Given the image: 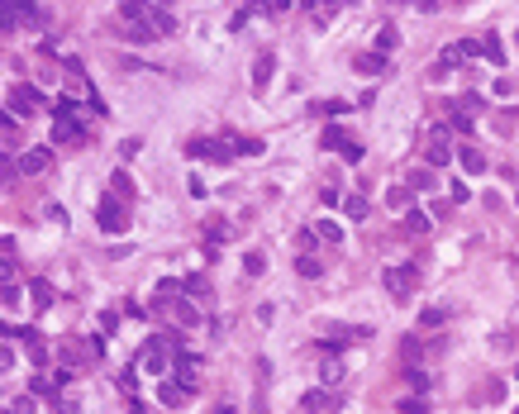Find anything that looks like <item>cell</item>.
Here are the masks:
<instances>
[{
	"instance_id": "cell-24",
	"label": "cell",
	"mask_w": 519,
	"mask_h": 414,
	"mask_svg": "<svg viewBox=\"0 0 519 414\" xmlns=\"http://www.w3.org/2000/svg\"><path fill=\"white\" fill-rule=\"evenodd\" d=\"M481 53H486V57H491V62L501 67V62H505V48H501V34H486V38H481Z\"/></svg>"
},
{
	"instance_id": "cell-10",
	"label": "cell",
	"mask_w": 519,
	"mask_h": 414,
	"mask_svg": "<svg viewBox=\"0 0 519 414\" xmlns=\"http://www.w3.org/2000/svg\"><path fill=\"white\" fill-rule=\"evenodd\" d=\"M10 105H14V114L24 119V114H34V109L43 105V91H38V86H29V81H19V86L10 91Z\"/></svg>"
},
{
	"instance_id": "cell-2",
	"label": "cell",
	"mask_w": 519,
	"mask_h": 414,
	"mask_svg": "<svg viewBox=\"0 0 519 414\" xmlns=\"http://www.w3.org/2000/svg\"><path fill=\"white\" fill-rule=\"evenodd\" d=\"M186 157L229 162V157H238V153H233V138H214V133H205V138H191V143H186Z\"/></svg>"
},
{
	"instance_id": "cell-35",
	"label": "cell",
	"mask_w": 519,
	"mask_h": 414,
	"mask_svg": "<svg viewBox=\"0 0 519 414\" xmlns=\"http://www.w3.org/2000/svg\"><path fill=\"white\" fill-rule=\"evenodd\" d=\"M53 405H58V414H81V405H77V400H72V396H58V400H53Z\"/></svg>"
},
{
	"instance_id": "cell-4",
	"label": "cell",
	"mask_w": 519,
	"mask_h": 414,
	"mask_svg": "<svg viewBox=\"0 0 519 414\" xmlns=\"http://www.w3.org/2000/svg\"><path fill=\"white\" fill-rule=\"evenodd\" d=\"M96 224H101L105 233H124V229H129V205H124L119 196H105L101 209H96Z\"/></svg>"
},
{
	"instance_id": "cell-8",
	"label": "cell",
	"mask_w": 519,
	"mask_h": 414,
	"mask_svg": "<svg viewBox=\"0 0 519 414\" xmlns=\"http://www.w3.org/2000/svg\"><path fill=\"white\" fill-rule=\"evenodd\" d=\"M343 376H348V367H343V357L338 352H319V386H343Z\"/></svg>"
},
{
	"instance_id": "cell-20",
	"label": "cell",
	"mask_w": 519,
	"mask_h": 414,
	"mask_svg": "<svg viewBox=\"0 0 519 414\" xmlns=\"http://www.w3.org/2000/svg\"><path fill=\"white\" fill-rule=\"evenodd\" d=\"M410 200H415V191H410V186H391V191H386V205L396 209V214H405V209H410Z\"/></svg>"
},
{
	"instance_id": "cell-33",
	"label": "cell",
	"mask_w": 519,
	"mask_h": 414,
	"mask_svg": "<svg viewBox=\"0 0 519 414\" xmlns=\"http://www.w3.org/2000/svg\"><path fill=\"white\" fill-rule=\"evenodd\" d=\"M262 267H267L262 253H248V257H243V272H248V276H262Z\"/></svg>"
},
{
	"instance_id": "cell-38",
	"label": "cell",
	"mask_w": 519,
	"mask_h": 414,
	"mask_svg": "<svg viewBox=\"0 0 519 414\" xmlns=\"http://www.w3.org/2000/svg\"><path fill=\"white\" fill-rule=\"evenodd\" d=\"M129 414H148V410H143V405H138V400H134V396H129Z\"/></svg>"
},
{
	"instance_id": "cell-27",
	"label": "cell",
	"mask_w": 519,
	"mask_h": 414,
	"mask_svg": "<svg viewBox=\"0 0 519 414\" xmlns=\"http://www.w3.org/2000/svg\"><path fill=\"white\" fill-rule=\"evenodd\" d=\"M405 233H429V214L424 209H405Z\"/></svg>"
},
{
	"instance_id": "cell-21",
	"label": "cell",
	"mask_w": 519,
	"mask_h": 414,
	"mask_svg": "<svg viewBox=\"0 0 519 414\" xmlns=\"http://www.w3.org/2000/svg\"><path fill=\"white\" fill-rule=\"evenodd\" d=\"M181 296H191V300H210V281L196 272V276H186L181 281Z\"/></svg>"
},
{
	"instance_id": "cell-3",
	"label": "cell",
	"mask_w": 519,
	"mask_h": 414,
	"mask_svg": "<svg viewBox=\"0 0 519 414\" xmlns=\"http://www.w3.org/2000/svg\"><path fill=\"white\" fill-rule=\"evenodd\" d=\"M448 138H453L448 124H433V129H429V138H424V157H429L433 167H448V162H453V143H448Z\"/></svg>"
},
{
	"instance_id": "cell-18",
	"label": "cell",
	"mask_w": 519,
	"mask_h": 414,
	"mask_svg": "<svg viewBox=\"0 0 519 414\" xmlns=\"http://www.w3.org/2000/svg\"><path fill=\"white\" fill-rule=\"evenodd\" d=\"M124 34H129L134 43H153V38H157V29H153L148 19H124Z\"/></svg>"
},
{
	"instance_id": "cell-37",
	"label": "cell",
	"mask_w": 519,
	"mask_h": 414,
	"mask_svg": "<svg viewBox=\"0 0 519 414\" xmlns=\"http://www.w3.org/2000/svg\"><path fill=\"white\" fill-rule=\"evenodd\" d=\"M410 386H415V391H429V376H424L419 367H410Z\"/></svg>"
},
{
	"instance_id": "cell-26",
	"label": "cell",
	"mask_w": 519,
	"mask_h": 414,
	"mask_svg": "<svg viewBox=\"0 0 519 414\" xmlns=\"http://www.w3.org/2000/svg\"><path fill=\"white\" fill-rule=\"evenodd\" d=\"M405 186H410L415 196H424V191H433V172H424V167H419V172H410V181H405Z\"/></svg>"
},
{
	"instance_id": "cell-25",
	"label": "cell",
	"mask_w": 519,
	"mask_h": 414,
	"mask_svg": "<svg viewBox=\"0 0 519 414\" xmlns=\"http://www.w3.org/2000/svg\"><path fill=\"white\" fill-rule=\"evenodd\" d=\"M29 286H34V291H29V296H34V310H48V305H53V286H48V281H29Z\"/></svg>"
},
{
	"instance_id": "cell-6",
	"label": "cell",
	"mask_w": 519,
	"mask_h": 414,
	"mask_svg": "<svg viewBox=\"0 0 519 414\" xmlns=\"http://www.w3.org/2000/svg\"><path fill=\"white\" fill-rule=\"evenodd\" d=\"M338 405H343V400H333L329 386H314V391H305V400H301L305 414H338Z\"/></svg>"
},
{
	"instance_id": "cell-11",
	"label": "cell",
	"mask_w": 519,
	"mask_h": 414,
	"mask_svg": "<svg viewBox=\"0 0 519 414\" xmlns=\"http://www.w3.org/2000/svg\"><path fill=\"white\" fill-rule=\"evenodd\" d=\"M162 310L177 314V324H181V328H196V324H201V300H191V296H177V300H167Z\"/></svg>"
},
{
	"instance_id": "cell-31",
	"label": "cell",
	"mask_w": 519,
	"mask_h": 414,
	"mask_svg": "<svg viewBox=\"0 0 519 414\" xmlns=\"http://www.w3.org/2000/svg\"><path fill=\"white\" fill-rule=\"evenodd\" d=\"M314 233H319L324 243H338V238H343V229H338L333 219H319V224H314Z\"/></svg>"
},
{
	"instance_id": "cell-19",
	"label": "cell",
	"mask_w": 519,
	"mask_h": 414,
	"mask_svg": "<svg viewBox=\"0 0 519 414\" xmlns=\"http://www.w3.org/2000/svg\"><path fill=\"white\" fill-rule=\"evenodd\" d=\"M319 143H324V148H329V153H343V148H348V143H353V138H348V129H338V124H329V129H324V133H319Z\"/></svg>"
},
{
	"instance_id": "cell-32",
	"label": "cell",
	"mask_w": 519,
	"mask_h": 414,
	"mask_svg": "<svg viewBox=\"0 0 519 414\" xmlns=\"http://www.w3.org/2000/svg\"><path fill=\"white\" fill-rule=\"evenodd\" d=\"M443 319H448V310H438V305H429V310L419 314V324H424V328H438Z\"/></svg>"
},
{
	"instance_id": "cell-1",
	"label": "cell",
	"mask_w": 519,
	"mask_h": 414,
	"mask_svg": "<svg viewBox=\"0 0 519 414\" xmlns=\"http://www.w3.org/2000/svg\"><path fill=\"white\" fill-rule=\"evenodd\" d=\"M381 286H386L391 300H410L415 286H419V267H386L381 272Z\"/></svg>"
},
{
	"instance_id": "cell-36",
	"label": "cell",
	"mask_w": 519,
	"mask_h": 414,
	"mask_svg": "<svg viewBox=\"0 0 519 414\" xmlns=\"http://www.w3.org/2000/svg\"><path fill=\"white\" fill-rule=\"evenodd\" d=\"M401 410H405V414H429V405H424L419 396H410V400H401Z\"/></svg>"
},
{
	"instance_id": "cell-12",
	"label": "cell",
	"mask_w": 519,
	"mask_h": 414,
	"mask_svg": "<svg viewBox=\"0 0 519 414\" xmlns=\"http://www.w3.org/2000/svg\"><path fill=\"white\" fill-rule=\"evenodd\" d=\"M477 53H481V43H472V38H462V43H448V48H443V67L453 72V67H462V62H472Z\"/></svg>"
},
{
	"instance_id": "cell-39",
	"label": "cell",
	"mask_w": 519,
	"mask_h": 414,
	"mask_svg": "<svg viewBox=\"0 0 519 414\" xmlns=\"http://www.w3.org/2000/svg\"><path fill=\"white\" fill-rule=\"evenodd\" d=\"M401 5H424V10H433V0H401Z\"/></svg>"
},
{
	"instance_id": "cell-22",
	"label": "cell",
	"mask_w": 519,
	"mask_h": 414,
	"mask_svg": "<svg viewBox=\"0 0 519 414\" xmlns=\"http://www.w3.org/2000/svg\"><path fill=\"white\" fill-rule=\"evenodd\" d=\"M229 138H233V153H238V157H257V153L267 148L262 138H243V133H229Z\"/></svg>"
},
{
	"instance_id": "cell-29",
	"label": "cell",
	"mask_w": 519,
	"mask_h": 414,
	"mask_svg": "<svg viewBox=\"0 0 519 414\" xmlns=\"http://www.w3.org/2000/svg\"><path fill=\"white\" fill-rule=\"evenodd\" d=\"M377 48H381V53L401 48V34H396V24H381V34H377Z\"/></svg>"
},
{
	"instance_id": "cell-23",
	"label": "cell",
	"mask_w": 519,
	"mask_h": 414,
	"mask_svg": "<svg viewBox=\"0 0 519 414\" xmlns=\"http://www.w3.org/2000/svg\"><path fill=\"white\" fill-rule=\"evenodd\" d=\"M343 5H348V0H314V24H329V19H333V14H338V10H343Z\"/></svg>"
},
{
	"instance_id": "cell-15",
	"label": "cell",
	"mask_w": 519,
	"mask_h": 414,
	"mask_svg": "<svg viewBox=\"0 0 519 414\" xmlns=\"http://www.w3.org/2000/svg\"><path fill=\"white\" fill-rule=\"evenodd\" d=\"M148 24L157 29V38H167V34H177V14H172L167 5H153V10H148Z\"/></svg>"
},
{
	"instance_id": "cell-30",
	"label": "cell",
	"mask_w": 519,
	"mask_h": 414,
	"mask_svg": "<svg viewBox=\"0 0 519 414\" xmlns=\"http://www.w3.org/2000/svg\"><path fill=\"white\" fill-rule=\"evenodd\" d=\"M343 214L362 224V219H367V200H362V196H348V200H343Z\"/></svg>"
},
{
	"instance_id": "cell-7",
	"label": "cell",
	"mask_w": 519,
	"mask_h": 414,
	"mask_svg": "<svg viewBox=\"0 0 519 414\" xmlns=\"http://www.w3.org/2000/svg\"><path fill=\"white\" fill-rule=\"evenodd\" d=\"M172 372H177L181 386H191V391L201 386V357H196V352H177V357H172Z\"/></svg>"
},
{
	"instance_id": "cell-13",
	"label": "cell",
	"mask_w": 519,
	"mask_h": 414,
	"mask_svg": "<svg viewBox=\"0 0 519 414\" xmlns=\"http://www.w3.org/2000/svg\"><path fill=\"white\" fill-rule=\"evenodd\" d=\"M353 72H362V77H381V72H386V53H381V48L357 53V57H353Z\"/></svg>"
},
{
	"instance_id": "cell-5",
	"label": "cell",
	"mask_w": 519,
	"mask_h": 414,
	"mask_svg": "<svg viewBox=\"0 0 519 414\" xmlns=\"http://www.w3.org/2000/svg\"><path fill=\"white\" fill-rule=\"evenodd\" d=\"M48 167H53V148H29V153H19V162H14L19 177H38V172H48Z\"/></svg>"
},
{
	"instance_id": "cell-34",
	"label": "cell",
	"mask_w": 519,
	"mask_h": 414,
	"mask_svg": "<svg viewBox=\"0 0 519 414\" xmlns=\"http://www.w3.org/2000/svg\"><path fill=\"white\" fill-rule=\"evenodd\" d=\"M401 352H405L410 367H419V338H401Z\"/></svg>"
},
{
	"instance_id": "cell-17",
	"label": "cell",
	"mask_w": 519,
	"mask_h": 414,
	"mask_svg": "<svg viewBox=\"0 0 519 414\" xmlns=\"http://www.w3.org/2000/svg\"><path fill=\"white\" fill-rule=\"evenodd\" d=\"M457 162H462L467 172H486V153H481L477 143H462V148H457Z\"/></svg>"
},
{
	"instance_id": "cell-14",
	"label": "cell",
	"mask_w": 519,
	"mask_h": 414,
	"mask_svg": "<svg viewBox=\"0 0 519 414\" xmlns=\"http://www.w3.org/2000/svg\"><path fill=\"white\" fill-rule=\"evenodd\" d=\"M272 77H277V53H257V62H253V91H267Z\"/></svg>"
},
{
	"instance_id": "cell-28",
	"label": "cell",
	"mask_w": 519,
	"mask_h": 414,
	"mask_svg": "<svg viewBox=\"0 0 519 414\" xmlns=\"http://www.w3.org/2000/svg\"><path fill=\"white\" fill-rule=\"evenodd\" d=\"M296 272H301L305 281H314V276H319L324 267H319V257H314V253H301V262H296Z\"/></svg>"
},
{
	"instance_id": "cell-9",
	"label": "cell",
	"mask_w": 519,
	"mask_h": 414,
	"mask_svg": "<svg viewBox=\"0 0 519 414\" xmlns=\"http://www.w3.org/2000/svg\"><path fill=\"white\" fill-rule=\"evenodd\" d=\"M191 396H196L191 386H181V381H167V376H162V386H157V400H162L167 410H186V405H191Z\"/></svg>"
},
{
	"instance_id": "cell-16",
	"label": "cell",
	"mask_w": 519,
	"mask_h": 414,
	"mask_svg": "<svg viewBox=\"0 0 519 414\" xmlns=\"http://www.w3.org/2000/svg\"><path fill=\"white\" fill-rule=\"evenodd\" d=\"M110 196H119L124 205H134V196H138L134 177H129V172H114V177H110Z\"/></svg>"
}]
</instances>
